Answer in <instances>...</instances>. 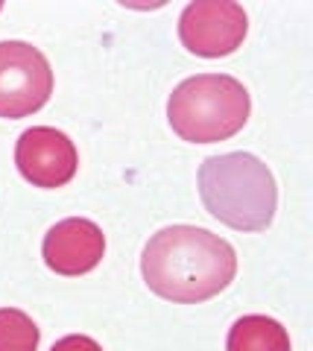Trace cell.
Listing matches in <instances>:
<instances>
[{"label": "cell", "instance_id": "cell-1", "mask_svg": "<svg viewBox=\"0 0 313 351\" xmlns=\"http://www.w3.org/2000/svg\"><path fill=\"white\" fill-rule=\"evenodd\" d=\"M141 272L155 295L197 304L223 293L237 276V255L229 240L197 226H167L149 237Z\"/></svg>", "mask_w": 313, "mask_h": 351}, {"label": "cell", "instance_id": "cell-2", "mask_svg": "<svg viewBox=\"0 0 313 351\" xmlns=\"http://www.w3.org/2000/svg\"><path fill=\"white\" fill-rule=\"evenodd\" d=\"M199 196L205 211L237 232L269 228L278 205L273 173L249 152L205 158L199 167Z\"/></svg>", "mask_w": 313, "mask_h": 351}, {"label": "cell", "instance_id": "cell-3", "mask_svg": "<svg viewBox=\"0 0 313 351\" xmlns=\"http://www.w3.org/2000/svg\"><path fill=\"white\" fill-rule=\"evenodd\" d=\"M252 112L249 91L229 73L190 76L167 100L173 132L190 144H217L237 135Z\"/></svg>", "mask_w": 313, "mask_h": 351}, {"label": "cell", "instance_id": "cell-4", "mask_svg": "<svg viewBox=\"0 0 313 351\" xmlns=\"http://www.w3.org/2000/svg\"><path fill=\"white\" fill-rule=\"evenodd\" d=\"M50 94L53 71L45 53L27 41H0V117L36 114Z\"/></svg>", "mask_w": 313, "mask_h": 351}, {"label": "cell", "instance_id": "cell-5", "mask_svg": "<svg viewBox=\"0 0 313 351\" xmlns=\"http://www.w3.org/2000/svg\"><path fill=\"white\" fill-rule=\"evenodd\" d=\"M249 18L240 3L231 0H197L185 6L179 18V38L181 44L202 59L229 56L246 38Z\"/></svg>", "mask_w": 313, "mask_h": 351}, {"label": "cell", "instance_id": "cell-6", "mask_svg": "<svg viewBox=\"0 0 313 351\" xmlns=\"http://www.w3.org/2000/svg\"><path fill=\"white\" fill-rule=\"evenodd\" d=\"M15 164L36 188H62L77 176L79 156L64 132L53 126H32L18 138Z\"/></svg>", "mask_w": 313, "mask_h": 351}, {"label": "cell", "instance_id": "cell-7", "mask_svg": "<svg viewBox=\"0 0 313 351\" xmlns=\"http://www.w3.org/2000/svg\"><path fill=\"white\" fill-rule=\"evenodd\" d=\"M41 252H45V263L59 276H85L103 261L105 237L91 219L71 217L50 228Z\"/></svg>", "mask_w": 313, "mask_h": 351}, {"label": "cell", "instance_id": "cell-8", "mask_svg": "<svg viewBox=\"0 0 313 351\" xmlns=\"http://www.w3.org/2000/svg\"><path fill=\"white\" fill-rule=\"evenodd\" d=\"M225 351H290V334L269 316H240L229 331Z\"/></svg>", "mask_w": 313, "mask_h": 351}, {"label": "cell", "instance_id": "cell-9", "mask_svg": "<svg viewBox=\"0 0 313 351\" xmlns=\"http://www.w3.org/2000/svg\"><path fill=\"white\" fill-rule=\"evenodd\" d=\"M38 339V325L24 311L0 307V351H36Z\"/></svg>", "mask_w": 313, "mask_h": 351}, {"label": "cell", "instance_id": "cell-10", "mask_svg": "<svg viewBox=\"0 0 313 351\" xmlns=\"http://www.w3.org/2000/svg\"><path fill=\"white\" fill-rule=\"evenodd\" d=\"M50 351H103L100 343L85 334H71V337H62L56 346H53Z\"/></svg>", "mask_w": 313, "mask_h": 351}, {"label": "cell", "instance_id": "cell-11", "mask_svg": "<svg viewBox=\"0 0 313 351\" xmlns=\"http://www.w3.org/2000/svg\"><path fill=\"white\" fill-rule=\"evenodd\" d=\"M0 12H3V3H0Z\"/></svg>", "mask_w": 313, "mask_h": 351}]
</instances>
